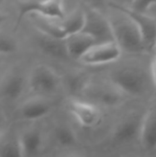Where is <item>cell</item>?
<instances>
[{"mask_svg":"<svg viewBox=\"0 0 156 157\" xmlns=\"http://www.w3.org/2000/svg\"><path fill=\"white\" fill-rule=\"evenodd\" d=\"M119 12V11H118ZM118 16L108 18L114 41L123 52L130 54H139L145 52V46L135 23L125 14L119 12Z\"/></svg>","mask_w":156,"mask_h":157,"instance_id":"obj_1","label":"cell"},{"mask_svg":"<svg viewBox=\"0 0 156 157\" xmlns=\"http://www.w3.org/2000/svg\"><path fill=\"white\" fill-rule=\"evenodd\" d=\"M109 79L115 88L130 96H139L146 90V75L138 67L125 66L115 69L110 73Z\"/></svg>","mask_w":156,"mask_h":157,"instance_id":"obj_2","label":"cell"},{"mask_svg":"<svg viewBox=\"0 0 156 157\" xmlns=\"http://www.w3.org/2000/svg\"><path fill=\"white\" fill-rule=\"evenodd\" d=\"M17 26L28 15H35L49 19L62 20L65 17L64 6L62 1H38V0H25L17 1Z\"/></svg>","mask_w":156,"mask_h":157,"instance_id":"obj_3","label":"cell"},{"mask_svg":"<svg viewBox=\"0 0 156 157\" xmlns=\"http://www.w3.org/2000/svg\"><path fill=\"white\" fill-rule=\"evenodd\" d=\"M109 6L115 10L127 15L138 28L141 36L143 38L145 50L147 52H152L156 49V19L148 14L137 13L127 6L120 5L119 3L111 2Z\"/></svg>","mask_w":156,"mask_h":157,"instance_id":"obj_4","label":"cell"},{"mask_svg":"<svg viewBox=\"0 0 156 157\" xmlns=\"http://www.w3.org/2000/svg\"><path fill=\"white\" fill-rule=\"evenodd\" d=\"M61 79L58 74L46 64L36 65L30 72L28 85L30 90L39 95H49L56 92Z\"/></svg>","mask_w":156,"mask_h":157,"instance_id":"obj_5","label":"cell"},{"mask_svg":"<svg viewBox=\"0 0 156 157\" xmlns=\"http://www.w3.org/2000/svg\"><path fill=\"white\" fill-rule=\"evenodd\" d=\"M86 23L82 32L94 38L97 44L114 41L110 22L99 11L89 8L85 10Z\"/></svg>","mask_w":156,"mask_h":157,"instance_id":"obj_6","label":"cell"},{"mask_svg":"<svg viewBox=\"0 0 156 157\" xmlns=\"http://www.w3.org/2000/svg\"><path fill=\"white\" fill-rule=\"evenodd\" d=\"M122 54V51L115 41L95 45L81 60L83 64L97 66L114 63Z\"/></svg>","mask_w":156,"mask_h":157,"instance_id":"obj_7","label":"cell"},{"mask_svg":"<svg viewBox=\"0 0 156 157\" xmlns=\"http://www.w3.org/2000/svg\"><path fill=\"white\" fill-rule=\"evenodd\" d=\"M67 108L70 114L83 128H93L98 124L101 119L99 109L86 100L72 99L69 101Z\"/></svg>","mask_w":156,"mask_h":157,"instance_id":"obj_8","label":"cell"},{"mask_svg":"<svg viewBox=\"0 0 156 157\" xmlns=\"http://www.w3.org/2000/svg\"><path fill=\"white\" fill-rule=\"evenodd\" d=\"M88 98L86 100L89 103H92L97 107V105L102 106H116L121 100V96L120 91L111 86H103V85H91L89 84L86 90L83 92Z\"/></svg>","mask_w":156,"mask_h":157,"instance_id":"obj_9","label":"cell"},{"mask_svg":"<svg viewBox=\"0 0 156 157\" xmlns=\"http://www.w3.org/2000/svg\"><path fill=\"white\" fill-rule=\"evenodd\" d=\"M143 116L132 114L122 120L113 132V139L119 144L131 143L140 139Z\"/></svg>","mask_w":156,"mask_h":157,"instance_id":"obj_10","label":"cell"},{"mask_svg":"<svg viewBox=\"0 0 156 157\" xmlns=\"http://www.w3.org/2000/svg\"><path fill=\"white\" fill-rule=\"evenodd\" d=\"M26 86L24 76L17 72H10L0 82V94L8 101L17 100L23 94Z\"/></svg>","mask_w":156,"mask_h":157,"instance_id":"obj_11","label":"cell"},{"mask_svg":"<svg viewBox=\"0 0 156 157\" xmlns=\"http://www.w3.org/2000/svg\"><path fill=\"white\" fill-rule=\"evenodd\" d=\"M35 41L40 50L50 57L58 60H66L70 58L65 40H58L38 33Z\"/></svg>","mask_w":156,"mask_h":157,"instance_id":"obj_12","label":"cell"},{"mask_svg":"<svg viewBox=\"0 0 156 157\" xmlns=\"http://www.w3.org/2000/svg\"><path fill=\"white\" fill-rule=\"evenodd\" d=\"M65 42L70 58L79 61L97 44L94 38L85 32H80L68 37L65 40Z\"/></svg>","mask_w":156,"mask_h":157,"instance_id":"obj_13","label":"cell"},{"mask_svg":"<svg viewBox=\"0 0 156 157\" xmlns=\"http://www.w3.org/2000/svg\"><path fill=\"white\" fill-rule=\"evenodd\" d=\"M51 110V104L41 98H33L26 101L19 109L20 117L29 121L41 120L48 116Z\"/></svg>","mask_w":156,"mask_h":157,"instance_id":"obj_14","label":"cell"},{"mask_svg":"<svg viewBox=\"0 0 156 157\" xmlns=\"http://www.w3.org/2000/svg\"><path fill=\"white\" fill-rule=\"evenodd\" d=\"M24 156L34 157L40 152L43 145V137L38 129H28L24 131L18 137Z\"/></svg>","mask_w":156,"mask_h":157,"instance_id":"obj_15","label":"cell"},{"mask_svg":"<svg viewBox=\"0 0 156 157\" xmlns=\"http://www.w3.org/2000/svg\"><path fill=\"white\" fill-rule=\"evenodd\" d=\"M140 140L145 149H156V104L143 115Z\"/></svg>","mask_w":156,"mask_h":157,"instance_id":"obj_16","label":"cell"},{"mask_svg":"<svg viewBox=\"0 0 156 157\" xmlns=\"http://www.w3.org/2000/svg\"><path fill=\"white\" fill-rule=\"evenodd\" d=\"M86 23V13L84 9L76 8L60 20V24L66 35V39L72 35L83 31Z\"/></svg>","mask_w":156,"mask_h":157,"instance_id":"obj_17","label":"cell"},{"mask_svg":"<svg viewBox=\"0 0 156 157\" xmlns=\"http://www.w3.org/2000/svg\"><path fill=\"white\" fill-rule=\"evenodd\" d=\"M34 22H35V27L39 33L58 40H66V35L60 22H55L52 19L37 17V16L34 18Z\"/></svg>","mask_w":156,"mask_h":157,"instance_id":"obj_18","label":"cell"},{"mask_svg":"<svg viewBox=\"0 0 156 157\" xmlns=\"http://www.w3.org/2000/svg\"><path fill=\"white\" fill-rule=\"evenodd\" d=\"M57 144L63 147H71L77 142L75 132L68 125H59L54 131Z\"/></svg>","mask_w":156,"mask_h":157,"instance_id":"obj_19","label":"cell"},{"mask_svg":"<svg viewBox=\"0 0 156 157\" xmlns=\"http://www.w3.org/2000/svg\"><path fill=\"white\" fill-rule=\"evenodd\" d=\"M0 157H24L18 140L3 144L0 146Z\"/></svg>","mask_w":156,"mask_h":157,"instance_id":"obj_20","label":"cell"},{"mask_svg":"<svg viewBox=\"0 0 156 157\" xmlns=\"http://www.w3.org/2000/svg\"><path fill=\"white\" fill-rule=\"evenodd\" d=\"M16 40L8 34L0 31V54L9 55L17 51Z\"/></svg>","mask_w":156,"mask_h":157,"instance_id":"obj_21","label":"cell"},{"mask_svg":"<svg viewBox=\"0 0 156 157\" xmlns=\"http://www.w3.org/2000/svg\"><path fill=\"white\" fill-rule=\"evenodd\" d=\"M156 5L155 1H145V0H137V1H132L130 6L127 7L130 8L131 10L137 12V13H142V14H147V12Z\"/></svg>","mask_w":156,"mask_h":157,"instance_id":"obj_22","label":"cell"},{"mask_svg":"<svg viewBox=\"0 0 156 157\" xmlns=\"http://www.w3.org/2000/svg\"><path fill=\"white\" fill-rule=\"evenodd\" d=\"M151 73H152V81H153V85L156 91V58L153 61L152 63V68H151Z\"/></svg>","mask_w":156,"mask_h":157,"instance_id":"obj_23","label":"cell"},{"mask_svg":"<svg viewBox=\"0 0 156 157\" xmlns=\"http://www.w3.org/2000/svg\"><path fill=\"white\" fill-rule=\"evenodd\" d=\"M6 18H7V15L0 11V25H1L2 23H4V22L6 20Z\"/></svg>","mask_w":156,"mask_h":157,"instance_id":"obj_24","label":"cell"},{"mask_svg":"<svg viewBox=\"0 0 156 157\" xmlns=\"http://www.w3.org/2000/svg\"><path fill=\"white\" fill-rule=\"evenodd\" d=\"M3 124H2V122H1V121H0V139H1V137H2V134H3Z\"/></svg>","mask_w":156,"mask_h":157,"instance_id":"obj_25","label":"cell"},{"mask_svg":"<svg viewBox=\"0 0 156 157\" xmlns=\"http://www.w3.org/2000/svg\"><path fill=\"white\" fill-rule=\"evenodd\" d=\"M1 79H2V77H1V68H0V82H1Z\"/></svg>","mask_w":156,"mask_h":157,"instance_id":"obj_26","label":"cell"},{"mask_svg":"<svg viewBox=\"0 0 156 157\" xmlns=\"http://www.w3.org/2000/svg\"><path fill=\"white\" fill-rule=\"evenodd\" d=\"M67 157H78V156H67Z\"/></svg>","mask_w":156,"mask_h":157,"instance_id":"obj_27","label":"cell"}]
</instances>
